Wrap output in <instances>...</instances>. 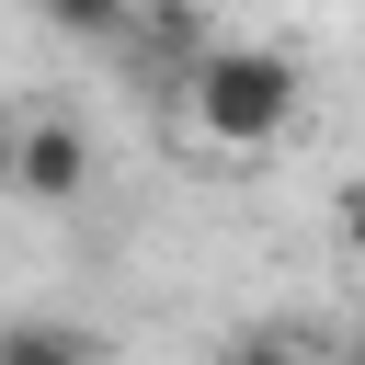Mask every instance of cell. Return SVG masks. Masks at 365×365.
I'll return each mask as SVG.
<instances>
[{
	"label": "cell",
	"instance_id": "cell-1",
	"mask_svg": "<svg viewBox=\"0 0 365 365\" xmlns=\"http://www.w3.org/2000/svg\"><path fill=\"white\" fill-rule=\"evenodd\" d=\"M297 57L285 46H205L194 68H171V125L205 160H274L297 125Z\"/></svg>",
	"mask_w": 365,
	"mask_h": 365
},
{
	"label": "cell",
	"instance_id": "cell-2",
	"mask_svg": "<svg viewBox=\"0 0 365 365\" xmlns=\"http://www.w3.org/2000/svg\"><path fill=\"white\" fill-rule=\"evenodd\" d=\"M91 182H103V148H91V125H80V114H23V137H11V205H34V217H68Z\"/></svg>",
	"mask_w": 365,
	"mask_h": 365
},
{
	"label": "cell",
	"instance_id": "cell-3",
	"mask_svg": "<svg viewBox=\"0 0 365 365\" xmlns=\"http://www.w3.org/2000/svg\"><path fill=\"white\" fill-rule=\"evenodd\" d=\"M0 365H103V331L57 319V308H23V319H0Z\"/></svg>",
	"mask_w": 365,
	"mask_h": 365
},
{
	"label": "cell",
	"instance_id": "cell-4",
	"mask_svg": "<svg viewBox=\"0 0 365 365\" xmlns=\"http://www.w3.org/2000/svg\"><path fill=\"white\" fill-rule=\"evenodd\" d=\"M125 46H148V57H171V68H194L217 34H205V0H137V34Z\"/></svg>",
	"mask_w": 365,
	"mask_h": 365
},
{
	"label": "cell",
	"instance_id": "cell-5",
	"mask_svg": "<svg viewBox=\"0 0 365 365\" xmlns=\"http://www.w3.org/2000/svg\"><path fill=\"white\" fill-rule=\"evenodd\" d=\"M57 46H125L137 34V0H23Z\"/></svg>",
	"mask_w": 365,
	"mask_h": 365
},
{
	"label": "cell",
	"instance_id": "cell-6",
	"mask_svg": "<svg viewBox=\"0 0 365 365\" xmlns=\"http://www.w3.org/2000/svg\"><path fill=\"white\" fill-rule=\"evenodd\" d=\"M217 365H331L319 342H297V331H251V342H228Z\"/></svg>",
	"mask_w": 365,
	"mask_h": 365
},
{
	"label": "cell",
	"instance_id": "cell-7",
	"mask_svg": "<svg viewBox=\"0 0 365 365\" xmlns=\"http://www.w3.org/2000/svg\"><path fill=\"white\" fill-rule=\"evenodd\" d=\"M331 251L354 262V285H365V182L354 194H331Z\"/></svg>",
	"mask_w": 365,
	"mask_h": 365
},
{
	"label": "cell",
	"instance_id": "cell-8",
	"mask_svg": "<svg viewBox=\"0 0 365 365\" xmlns=\"http://www.w3.org/2000/svg\"><path fill=\"white\" fill-rule=\"evenodd\" d=\"M11 137H23V114L0 103V194H11Z\"/></svg>",
	"mask_w": 365,
	"mask_h": 365
},
{
	"label": "cell",
	"instance_id": "cell-9",
	"mask_svg": "<svg viewBox=\"0 0 365 365\" xmlns=\"http://www.w3.org/2000/svg\"><path fill=\"white\" fill-rule=\"evenodd\" d=\"M331 365H365V319H354V331H342V342H331Z\"/></svg>",
	"mask_w": 365,
	"mask_h": 365
}]
</instances>
